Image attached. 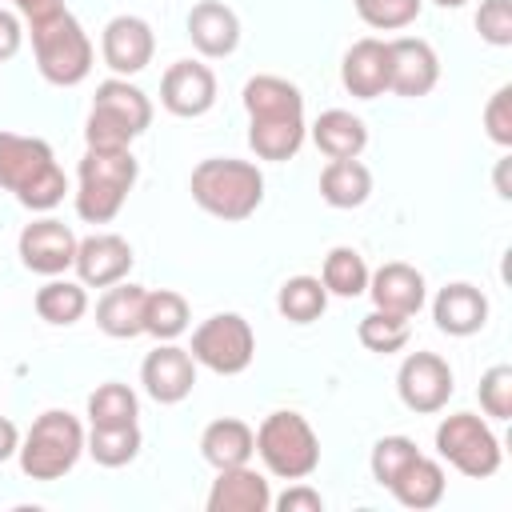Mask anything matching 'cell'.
<instances>
[{"label":"cell","mask_w":512,"mask_h":512,"mask_svg":"<svg viewBox=\"0 0 512 512\" xmlns=\"http://www.w3.org/2000/svg\"><path fill=\"white\" fill-rule=\"evenodd\" d=\"M84 140H88V148L116 152V148H128V144L136 140V132H132L124 120H116V116L92 108V112H88V124H84Z\"/></svg>","instance_id":"cell-38"},{"label":"cell","mask_w":512,"mask_h":512,"mask_svg":"<svg viewBox=\"0 0 512 512\" xmlns=\"http://www.w3.org/2000/svg\"><path fill=\"white\" fill-rule=\"evenodd\" d=\"M280 512H320L324 508V496L316 488H308L304 480H296L292 488H284L276 500H272Z\"/></svg>","instance_id":"cell-41"},{"label":"cell","mask_w":512,"mask_h":512,"mask_svg":"<svg viewBox=\"0 0 512 512\" xmlns=\"http://www.w3.org/2000/svg\"><path fill=\"white\" fill-rule=\"evenodd\" d=\"M92 108H100V112L124 120L136 136L152 124V104H148V96H144L136 84H128L124 76H112V80L96 84V100H92Z\"/></svg>","instance_id":"cell-27"},{"label":"cell","mask_w":512,"mask_h":512,"mask_svg":"<svg viewBox=\"0 0 512 512\" xmlns=\"http://www.w3.org/2000/svg\"><path fill=\"white\" fill-rule=\"evenodd\" d=\"M368 264H364V256L356 252V248H348V244H340V248H332L328 256H324V272H320V284L332 292V296H344V300H352V296H360V292H368Z\"/></svg>","instance_id":"cell-29"},{"label":"cell","mask_w":512,"mask_h":512,"mask_svg":"<svg viewBox=\"0 0 512 512\" xmlns=\"http://www.w3.org/2000/svg\"><path fill=\"white\" fill-rule=\"evenodd\" d=\"M356 336H360V344H364L368 352H384V356H388V352H400V348L408 344V320L372 308V312L356 324Z\"/></svg>","instance_id":"cell-34"},{"label":"cell","mask_w":512,"mask_h":512,"mask_svg":"<svg viewBox=\"0 0 512 512\" xmlns=\"http://www.w3.org/2000/svg\"><path fill=\"white\" fill-rule=\"evenodd\" d=\"M388 60H392V76H388V92L396 96H428L440 80V60L432 52L428 40L420 36H396L388 40Z\"/></svg>","instance_id":"cell-16"},{"label":"cell","mask_w":512,"mask_h":512,"mask_svg":"<svg viewBox=\"0 0 512 512\" xmlns=\"http://www.w3.org/2000/svg\"><path fill=\"white\" fill-rule=\"evenodd\" d=\"M480 408L492 420H508L512 416V368L508 364H492L480 376Z\"/></svg>","instance_id":"cell-37"},{"label":"cell","mask_w":512,"mask_h":512,"mask_svg":"<svg viewBox=\"0 0 512 512\" xmlns=\"http://www.w3.org/2000/svg\"><path fill=\"white\" fill-rule=\"evenodd\" d=\"M152 52H156V36L148 28V20L140 16H112L104 24V36H100V56L104 64L116 72V76H136L152 64Z\"/></svg>","instance_id":"cell-15"},{"label":"cell","mask_w":512,"mask_h":512,"mask_svg":"<svg viewBox=\"0 0 512 512\" xmlns=\"http://www.w3.org/2000/svg\"><path fill=\"white\" fill-rule=\"evenodd\" d=\"M396 392L404 400V408L432 416L448 404L452 396V368L448 360H440L436 352H412L404 356L400 372H396Z\"/></svg>","instance_id":"cell-10"},{"label":"cell","mask_w":512,"mask_h":512,"mask_svg":"<svg viewBox=\"0 0 512 512\" xmlns=\"http://www.w3.org/2000/svg\"><path fill=\"white\" fill-rule=\"evenodd\" d=\"M88 312V292L80 280H48L40 292H36V316L48 320V324H76L80 316Z\"/></svg>","instance_id":"cell-30"},{"label":"cell","mask_w":512,"mask_h":512,"mask_svg":"<svg viewBox=\"0 0 512 512\" xmlns=\"http://www.w3.org/2000/svg\"><path fill=\"white\" fill-rule=\"evenodd\" d=\"M136 156L132 148H116V152H104V148H88L84 160H80V184H76V216L84 224H108L132 184H136Z\"/></svg>","instance_id":"cell-4"},{"label":"cell","mask_w":512,"mask_h":512,"mask_svg":"<svg viewBox=\"0 0 512 512\" xmlns=\"http://www.w3.org/2000/svg\"><path fill=\"white\" fill-rule=\"evenodd\" d=\"M388 76H392V60H388V40L364 36L344 52L340 64V80L352 96L360 100H376L388 92Z\"/></svg>","instance_id":"cell-17"},{"label":"cell","mask_w":512,"mask_h":512,"mask_svg":"<svg viewBox=\"0 0 512 512\" xmlns=\"http://www.w3.org/2000/svg\"><path fill=\"white\" fill-rule=\"evenodd\" d=\"M188 300L172 288H156L144 300V332L156 340H176L188 332Z\"/></svg>","instance_id":"cell-31"},{"label":"cell","mask_w":512,"mask_h":512,"mask_svg":"<svg viewBox=\"0 0 512 512\" xmlns=\"http://www.w3.org/2000/svg\"><path fill=\"white\" fill-rule=\"evenodd\" d=\"M368 296L380 312H392V316H404L412 320L420 308H424V276L412 268V264H380L372 276H368Z\"/></svg>","instance_id":"cell-18"},{"label":"cell","mask_w":512,"mask_h":512,"mask_svg":"<svg viewBox=\"0 0 512 512\" xmlns=\"http://www.w3.org/2000/svg\"><path fill=\"white\" fill-rule=\"evenodd\" d=\"M144 300H148V292L140 284H128V280L104 288V296L96 304V328L112 340L140 336L144 332Z\"/></svg>","instance_id":"cell-22"},{"label":"cell","mask_w":512,"mask_h":512,"mask_svg":"<svg viewBox=\"0 0 512 512\" xmlns=\"http://www.w3.org/2000/svg\"><path fill=\"white\" fill-rule=\"evenodd\" d=\"M84 452V428L72 412L48 408L32 420L28 436L20 440V468L28 480H60L64 472L76 468Z\"/></svg>","instance_id":"cell-5"},{"label":"cell","mask_w":512,"mask_h":512,"mask_svg":"<svg viewBox=\"0 0 512 512\" xmlns=\"http://www.w3.org/2000/svg\"><path fill=\"white\" fill-rule=\"evenodd\" d=\"M312 140L328 160H360V152L368 144V128H364L360 116H352L344 108H328V112L316 116Z\"/></svg>","instance_id":"cell-24"},{"label":"cell","mask_w":512,"mask_h":512,"mask_svg":"<svg viewBox=\"0 0 512 512\" xmlns=\"http://www.w3.org/2000/svg\"><path fill=\"white\" fill-rule=\"evenodd\" d=\"M320 196L332 208H360L372 196V172L360 160H328L320 172Z\"/></svg>","instance_id":"cell-26"},{"label":"cell","mask_w":512,"mask_h":512,"mask_svg":"<svg viewBox=\"0 0 512 512\" xmlns=\"http://www.w3.org/2000/svg\"><path fill=\"white\" fill-rule=\"evenodd\" d=\"M360 20L376 32H400L420 16V0H352Z\"/></svg>","instance_id":"cell-36"},{"label":"cell","mask_w":512,"mask_h":512,"mask_svg":"<svg viewBox=\"0 0 512 512\" xmlns=\"http://www.w3.org/2000/svg\"><path fill=\"white\" fill-rule=\"evenodd\" d=\"M276 308H280V316L292 320V324H312V320H320L324 308H328V288H324L316 276H292V280L280 284Z\"/></svg>","instance_id":"cell-28"},{"label":"cell","mask_w":512,"mask_h":512,"mask_svg":"<svg viewBox=\"0 0 512 512\" xmlns=\"http://www.w3.org/2000/svg\"><path fill=\"white\" fill-rule=\"evenodd\" d=\"M20 44H24V24H20V16L8 12V8H0V64L12 60V56L20 52Z\"/></svg>","instance_id":"cell-42"},{"label":"cell","mask_w":512,"mask_h":512,"mask_svg":"<svg viewBox=\"0 0 512 512\" xmlns=\"http://www.w3.org/2000/svg\"><path fill=\"white\" fill-rule=\"evenodd\" d=\"M132 260L136 256H132V244L124 236H116V232H92L88 240L76 244L72 268H76V276H80L84 288H112V284L128 280Z\"/></svg>","instance_id":"cell-13"},{"label":"cell","mask_w":512,"mask_h":512,"mask_svg":"<svg viewBox=\"0 0 512 512\" xmlns=\"http://www.w3.org/2000/svg\"><path fill=\"white\" fill-rule=\"evenodd\" d=\"M484 128H488V136H492L500 148L512 144V84H504V88L492 92V100H488V108H484Z\"/></svg>","instance_id":"cell-40"},{"label":"cell","mask_w":512,"mask_h":512,"mask_svg":"<svg viewBox=\"0 0 512 512\" xmlns=\"http://www.w3.org/2000/svg\"><path fill=\"white\" fill-rule=\"evenodd\" d=\"M248 112V148L260 160H292L304 144V96L284 76H252L240 92Z\"/></svg>","instance_id":"cell-1"},{"label":"cell","mask_w":512,"mask_h":512,"mask_svg":"<svg viewBox=\"0 0 512 512\" xmlns=\"http://www.w3.org/2000/svg\"><path fill=\"white\" fill-rule=\"evenodd\" d=\"M440 8H460V4H468V0H436Z\"/></svg>","instance_id":"cell-45"},{"label":"cell","mask_w":512,"mask_h":512,"mask_svg":"<svg viewBox=\"0 0 512 512\" xmlns=\"http://www.w3.org/2000/svg\"><path fill=\"white\" fill-rule=\"evenodd\" d=\"M140 384L144 392L156 400V404H180L192 384H196V360L188 348L172 344V340H160L144 364H140Z\"/></svg>","instance_id":"cell-12"},{"label":"cell","mask_w":512,"mask_h":512,"mask_svg":"<svg viewBox=\"0 0 512 512\" xmlns=\"http://www.w3.org/2000/svg\"><path fill=\"white\" fill-rule=\"evenodd\" d=\"M432 320L448 336H472L488 324V296L476 284H464V280L444 284L432 300Z\"/></svg>","instance_id":"cell-20"},{"label":"cell","mask_w":512,"mask_h":512,"mask_svg":"<svg viewBox=\"0 0 512 512\" xmlns=\"http://www.w3.org/2000/svg\"><path fill=\"white\" fill-rule=\"evenodd\" d=\"M32 52L40 76L56 88H76L92 72V40L72 12L32 24Z\"/></svg>","instance_id":"cell-7"},{"label":"cell","mask_w":512,"mask_h":512,"mask_svg":"<svg viewBox=\"0 0 512 512\" xmlns=\"http://www.w3.org/2000/svg\"><path fill=\"white\" fill-rule=\"evenodd\" d=\"M420 456V448H416V440H408V436H384V440H376V448H372V480L376 484H392L412 460Z\"/></svg>","instance_id":"cell-35"},{"label":"cell","mask_w":512,"mask_h":512,"mask_svg":"<svg viewBox=\"0 0 512 512\" xmlns=\"http://www.w3.org/2000/svg\"><path fill=\"white\" fill-rule=\"evenodd\" d=\"M388 492L404 504V508H436L440 504V496H444V468L432 460V456H416L392 484H388Z\"/></svg>","instance_id":"cell-25"},{"label":"cell","mask_w":512,"mask_h":512,"mask_svg":"<svg viewBox=\"0 0 512 512\" xmlns=\"http://www.w3.org/2000/svg\"><path fill=\"white\" fill-rule=\"evenodd\" d=\"M192 200L216 220H248L264 200V176L252 160L212 156L192 168Z\"/></svg>","instance_id":"cell-3"},{"label":"cell","mask_w":512,"mask_h":512,"mask_svg":"<svg viewBox=\"0 0 512 512\" xmlns=\"http://www.w3.org/2000/svg\"><path fill=\"white\" fill-rule=\"evenodd\" d=\"M140 416V400L128 384H100L92 396H88V420L92 428H120V424H136Z\"/></svg>","instance_id":"cell-32"},{"label":"cell","mask_w":512,"mask_h":512,"mask_svg":"<svg viewBox=\"0 0 512 512\" xmlns=\"http://www.w3.org/2000/svg\"><path fill=\"white\" fill-rule=\"evenodd\" d=\"M256 456L276 480H304L320 464V440L300 412H268L256 428Z\"/></svg>","instance_id":"cell-6"},{"label":"cell","mask_w":512,"mask_h":512,"mask_svg":"<svg viewBox=\"0 0 512 512\" xmlns=\"http://www.w3.org/2000/svg\"><path fill=\"white\" fill-rule=\"evenodd\" d=\"M12 4L28 24H40V20H52L64 12V0H12Z\"/></svg>","instance_id":"cell-43"},{"label":"cell","mask_w":512,"mask_h":512,"mask_svg":"<svg viewBox=\"0 0 512 512\" xmlns=\"http://www.w3.org/2000/svg\"><path fill=\"white\" fill-rule=\"evenodd\" d=\"M0 188L16 192V200L32 212H52L64 200L68 180H64V168L56 164L48 140L0 132Z\"/></svg>","instance_id":"cell-2"},{"label":"cell","mask_w":512,"mask_h":512,"mask_svg":"<svg viewBox=\"0 0 512 512\" xmlns=\"http://www.w3.org/2000/svg\"><path fill=\"white\" fill-rule=\"evenodd\" d=\"M188 40L208 60L232 56L240 44V16L220 0H200L188 12Z\"/></svg>","instance_id":"cell-19"},{"label":"cell","mask_w":512,"mask_h":512,"mask_svg":"<svg viewBox=\"0 0 512 512\" xmlns=\"http://www.w3.org/2000/svg\"><path fill=\"white\" fill-rule=\"evenodd\" d=\"M476 32L492 48H508L512 44V0H484L476 12Z\"/></svg>","instance_id":"cell-39"},{"label":"cell","mask_w":512,"mask_h":512,"mask_svg":"<svg viewBox=\"0 0 512 512\" xmlns=\"http://www.w3.org/2000/svg\"><path fill=\"white\" fill-rule=\"evenodd\" d=\"M436 452L464 476L488 480L500 468V440L476 412H452L436 424Z\"/></svg>","instance_id":"cell-8"},{"label":"cell","mask_w":512,"mask_h":512,"mask_svg":"<svg viewBox=\"0 0 512 512\" xmlns=\"http://www.w3.org/2000/svg\"><path fill=\"white\" fill-rule=\"evenodd\" d=\"M84 452L100 464V468H124L136 460L140 452V428L136 424H120V428H92L84 436Z\"/></svg>","instance_id":"cell-33"},{"label":"cell","mask_w":512,"mask_h":512,"mask_svg":"<svg viewBox=\"0 0 512 512\" xmlns=\"http://www.w3.org/2000/svg\"><path fill=\"white\" fill-rule=\"evenodd\" d=\"M16 452H20V432H16V424L8 416H0V464L8 456H16Z\"/></svg>","instance_id":"cell-44"},{"label":"cell","mask_w":512,"mask_h":512,"mask_svg":"<svg viewBox=\"0 0 512 512\" xmlns=\"http://www.w3.org/2000/svg\"><path fill=\"white\" fill-rule=\"evenodd\" d=\"M272 508V488L268 480L240 464V468H220L208 492V512H268Z\"/></svg>","instance_id":"cell-21"},{"label":"cell","mask_w":512,"mask_h":512,"mask_svg":"<svg viewBox=\"0 0 512 512\" xmlns=\"http://www.w3.org/2000/svg\"><path fill=\"white\" fill-rule=\"evenodd\" d=\"M256 452V432L236 420V416H224V420H212L200 436V456L220 472V468H240L248 464Z\"/></svg>","instance_id":"cell-23"},{"label":"cell","mask_w":512,"mask_h":512,"mask_svg":"<svg viewBox=\"0 0 512 512\" xmlns=\"http://www.w3.org/2000/svg\"><path fill=\"white\" fill-rule=\"evenodd\" d=\"M192 360L204 364L216 376H236L252 364L256 356V336L252 324L240 312H216L192 332Z\"/></svg>","instance_id":"cell-9"},{"label":"cell","mask_w":512,"mask_h":512,"mask_svg":"<svg viewBox=\"0 0 512 512\" xmlns=\"http://www.w3.org/2000/svg\"><path fill=\"white\" fill-rule=\"evenodd\" d=\"M160 104L172 116H184V120L204 116L216 104V76H212V68L200 64V60L168 64V72L160 80Z\"/></svg>","instance_id":"cell-14"},{"label":"cell","mask_w":512,"mask_h":512,"mask_svg":"<svg viewBox=\"0 0 512 512\" xmlns=\"http://www.w3.org/2000/svg\"><path fill=\"white\" fill-rule=\"evenodd\" d=\"M76 244H80V240L72 236V228H68L64 220L44 216V220H32V224L20 232L16 252H20V264H24L28 272L60 276V272L72 268V260H76Z\"/></svg>","instance_id":"cell-11"}]
</instances>
